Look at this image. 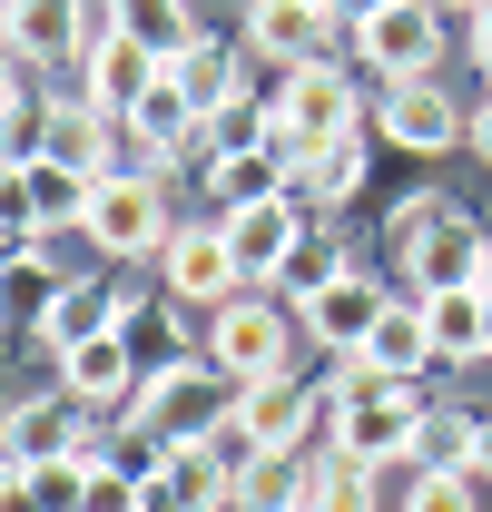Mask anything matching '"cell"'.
<instances>
[{"instance_id":"cell-1","label":"cell","mask_w":492,"mask_h":512,"mask_svg":"<svg viewBox=\"0 0 492 512\" xmlns=\"http://www.w3.org/2000/svg\"><path fill=\"white\" fill-rule=\"evenodd\" d=\"M414 434H424V394L394 384V375H374L365 355H345V375H335V394H325V444L384 473V463L414 453Z\"/></svg>"},{"instance_id":"cell-2","label":"cell","mask_w":492,"mask_h":512,"mask_svg":"<svg viewBox=\"0 0 492 512\" xmlns=\"http://www.w3.org/2000/svg\"><path fill=\"white\" fill-rule=\"evenodd\" d=\"M237 404H246L237 375H217L207 355H187V365H168V375H148L138 394H128V424L158 434V444H197V434H217Z\"/></svg>"},{"instance_id":"cell-3","label":"cell","mask_w":492,"mask_h":512,"mask_svg":"<svg viewBox=\"0 0 492 512\" xmlns=\"http://www.w3.org/2000/svg\"><path fill=\"white\" fill-rule=\"evenodd\" d=\"M404 276H414V296H433V286H483L492 276V237L453 197H414V207H404Z\"/></svg>"},{"instance_id":"cell-4","label":"cell","mask_w":492,"mask_h":512,"mask_svg":"<svg viewBox=\"0 0 492 512\" xmlns=\"http://www.w3.org/2000/svg\"><path fill=\"white\" fill-rule=\"evenodd\" d=\"M79 237H89L99 256H168L178 217H168V188H158V168H109V178L89 188V217H79Z\"/></svg>"},{"instance_id":"cell-5","label":"cell","mask_w":492,"mask_h":512,"mask_svg":"<svg viewBox=\"0 0 492 512\" xmlns=\"http://www.w3.org/2000/svg\"><path fill=\"white\" fill-rule=\"evenodd\" d=\"M266 109H276V148H286L296 168H306V158L325 148V138L365 128V109H355V79H345L335 60H306V69H286V89H276Z\"/></svg>"},{"instance_id":"cell-6","label":"cell","mask_w":492,"mask_h":512,"mask_svg":"<svg viewBox=\"0 0 492 512\" xmlns=\"http://www.w3.org/2000/svg\"><path fill=\"white\" fill-rule=\"evenodd\" d=\"M286 345H296V316L286 306H266V296H237V306H217L207 316V365L237 384H266L286 375Z\"/></svg>"},{"instance_id":"cell-7","label":"cell","mask_w":492,"mask_h":512,"mask_svg":"<svg viewBox=\"0 0 492 512\" xmlns=\"http://www.w3.org/2000/svg\"><path fill=\"white\" fill-rule=\"evenodd\" d=\"M355 60H365L384 89L433 79V60H443V10H433V0H394V10H374L365 30H355Z\"/></svg>"},{"instance_id":"cell-8","label":"cell","mask_w":492,"mask_h":512,"mask_svg":"<svg viewBox=\"0 0 492 512\" xmlns=\"http://www.w3.org/2000/svg\"><path fill=\"white\" fill-rule=\"evenodd\" d=\"M158 79H168V60H158V50H138V40H109V50H89V60H69V69H60L69 99H89L99 119H119V128L138 119V99H148Z\"/></svg>"},{"instance_id":"cell-9","label":"cell","mask_w":492,"mask_h":512,"mask_svg":"<svg viewBox=\"0 0 492 512\" xmlns=\"http://www.w3.org/2000/svg\"><path fill=\"white\" fill-rule=\"evenodd\" d=\"M158 266H168V296H178V306H207V316L246 296V276H237V256H227V227H217V217H207V227H178Z\"/></svg>"},{"instance_id":"cell-10","label":"cell","mask_w":492,"mask_h":512,"mask_svg":"<svg viewBox=\"0 0 492 512\" xmlns=\"http://www.w3.org/2000/svg\"><path fill=\"white\" fill-rule=\"evenodd\" d=\"M394 296H384V276H335V286H315L306 306V335L325 345V355H365V335H374V316H384Z\"/></svg>"},{"instance_id":"cell-11","label":"cell","mask_w":492,"mask_h":512,"mask_svg":"<svg viewBox=\"0 0 492 512\" xmlns=\"http://www.w3.org/2000/svg\"><path fill=\"white\" fill-rule=\"evenodd\" d=\"M217 227H227L237 276L256 286V276H286V256H296V237H306V207H296V197H266V207H237V217H217Z\"/></svg>"},{"instance_id":"cell-12","label":"cell","mask_w":492,"mask_h":512,"mask_svg":"<svg viewBox=\"0 0 492 512\" xmlns=\"http://www.w3.org/2000/svg\"><path fill=\"white\" fill-rule=\"evenodd\" d=\"M374 128H384L394 148H414V158H443V148L463 138V109H453V99H443L433 79H404V89H384Z\"/></svg>"},{"instance_id":"cell-13","label":"cell","mask_w":492,"mask_h":512,"mask_svg":"<svg viewBox=\"0 0 492 512\" xmlns=\"http://www.w3.org/2000/svg\"><path fill=\"white\" fill-rule=\"evenodd\" d=\"M60 384L89 404V414H99V404H128L148 375H138V355H128L119 325H109V335H89V345H69V355H60Z\"/></svg>"},{"instance_id":"cell-14","label":"cell","mask_w":492,"mask_h":512,"mask_svg":"<svg viewBox=\"0 0 492 512\" xmlns=\"http://www.w3.org/2000/svg\"><path fill=\"white\" fill-rule=\"evenodd\" d=\"M128 138H138V168H168L178 148H197V138H207V119H197V99H187L178 79H158V89L138 99V119H128Z\"/></svg>"},{"instance_id":"cell-15","label":"cell","mask_w":492,"mask_h":512,"mask_svg":"<svg viewBox=\"0 0 492 512\" xmlns=\"http://www.w3.org/2000/svg\"><path fill=\"white\" fill-rule=\"evenodd\" d=\"M365 365H374V375H394V384H414L424 365H443V355H433V325H424V296H394V306L374 316Z\"/></svg>"},{"instance_id":"cell-16","label":"cell","mask_w":492,"mask_h":512,"mask_svg":"<svg viewBox=\"0 0 492 512\" xmlns=\"http://www.w3.org/2000/svg\"><path fill=\"white\" fill-rule=\"evenodd\" d=\"M79 424H89V404H79L69 384H50V394H30L0 434H10V453H20V463H40V453H89V444H79Z\"/></svg>"},{"instance_id":"cell-17","label":"cell","mask_w":492,"mask_h":512,"mask_svg":"<svg viewBox=\"0 0 492 512\" xmlns=\"http://www.w3.org/2000/svg\"><path fill=\"white\" fill-rule=\"evenodd\" d=\"M246 50H256V60H286V69L325 60V10H296V0H256V10H246Z\"/></svg>"},{"instance_id":"cell-18","label":"cell","mask_w":492,"mask_h":512,"mask_svg":"<svg viewBox=\"0 0 492 512\" xmlns=\"http://www.w3.org/2000/svg\"><path fill=\"white\" fill-rule=\"evenodd\" d=\"M79 20H89V0H10V50L69 69L79 60Z\"/></svg>"},{"instance_id":"cell-19","label":"cell","mask_w":492,"mask_h":512,"mask_svg":"<svg viewBox=\"0 0 492 512\" xmlns=\"http://www.w3.org/2000/svg\"><path fill=\"white\" fill-rule=\"evenodd\" d=\"M306 414H315L306 375H266V384H246V404H237V424L256 434V444H276V453L306 444Z\"/></svg>"},{"instance_id":"cell-20","label":"cell","mask_w":492,"mask_h":512,"mask_svg":"<svg viewBox=\"0 0 492 512\" xmlns=\"http://www.w3.org/2000/svg\"><path fill=\"white\" fill-rule=\"evenodd\" d=\"M355 188H365V128H345V138H325V148H315L306 168L286 178V197H296L306 217H325L335 197H355Z\"/></svg>"},{"instance_id":"cell-21","label":"cell","mask_w":492,"mask_h":512,"mask_svg":"<svg viewBox=\"0 0 492 512\" xmlns=\"http://www.w3.org/2000/svg\"><path fill=\"white\" fill-rule=\"evenodd\" d=\"M286 178H296V158H286V148L207 158V197H217V217H237V207H266V197H286Z\"/></svg>"},{"instance_id":"cell-22","label":"cell","mask_w":492,"mask_h":512,"mask_svg":"<svg viewBox=\"0 0 492 512\" xmlns=\"http://www.w3.org/2000/svg\"><path fill=\"white\" fill-rule=\"evenodd\" d=\"M89 188H99V178L60 168L50 148H40V158H20V207H30V227H40V237H50V227H79V217H89Z\"/></svg>"},{"instance_id":"cell-23","label":"cell","mask_w":492,"mask_h":512,"mask_svg":"<svg viewBox=\"0 0 492 512\" xmlns=\"http://www.w3.org/2000/svg\"><path fill=\"white\" fill-rule=\"evenodd\" d=\"M119 138H128V128H119V119H99L89 99H60V109H50V158H60V168H79V178H109Z\"/></svg>"},{"instance_id":"cell-24","label":"cell","mask_w":492,"mask_h":512,"mask_svg":"<svg viewBox=\"0 0 492 512\" xmlns=\"http://www.w3.org/2000/svg\"><path fill=\"white\" fill-rule=\"evenodd\" d=\"M483 316H492V286H433V296H424L433 355H443V365H463V355H483Z\"/></svg>"},{"instance_id":"cell-25","label":"cell","mask_w":492,"mask_h":512,"mask_svg":"<svg viewBox=\"0 0 492 512\" xmlns=\"http://www.w3.org/2000/svg\"><path fill=\"white\" fill-rule=\"evenodd\" d=\"M306 503H315V512H384V473L325 444V453L306 463Z\"/></svg>"},{"instance_id":"cell-26","label":"cell","mask_w":492,"mask_h":512,"mask_svg":"<svg viewBox=\"0 0 492 512\" xmlns=\"http://www.w3.org/2000/svg\"><path fill=\"white\" fill-rule=\"evenodd\" d=\"M119 345L138 355V375H168V365H187V355H207V345H187V335H178L168 306H138V296H119Z\"/></svg>"},{"instance_id":"cell-27","label":"cell","mask_w":492,"mask_h":512,"mask_svg":"<svg viewBox=\"0 0 492 512\" xmlns=\"http://www.w3.org/2000/svg\"><path fill=\"white\" fill-rule=\"evenodd\" d=\"M168 79L197 99V119H217V109H237V99H246V60H237V50H217V40H197Z\"/></svg>"},{"instance_id":"cell-28","label":"cell","mask_w":492,"mask_h":512,"mask_svg":"<svg viewBox=\"0 0 492 512\" xmlns=\"http://www.w3.org/2000/svg\"><path fill=\"white\" fill-rule=\"evenodd\" d=\"M119 20H128V40H138V50H158V60H168V69H178L187 50L207 40L187 0H119Z\"/></svg>"},{"instance_id":"cell-29","label":"cell","mask_w":492,"mask_h":512,"mask_svg":"<svg viewBox=\"0 0 492 512\" xmlns=\"http://www.w3.org/2000/svg\"><path fill=\"white\" fill-rule=\"evenodd\" d=\"M335 276H355V256H345V237H335L325 217H306V237H296V256H286V276H276V286L306 306L315 286H335Z\"/></svg>"},{"instance_id":"cell-30","label":"cell","mask_w":492,"mask_h":512,"mask_svg":"<svg viewBox=\"0 0 492 512\" xmlns=\"http://www.w3.org/2000/svg\"><path fill=\"white\" fill-rule=\"evenodd\" d=\"M109 325H119V286H69L40 335H50V355H69V345H89V335H109Z\"/></svg>"},{"instance_id":"cell-31","label":"cell","mask_w":492,"mask_h":512,"mask_svg":"<svg viewBox=\"0 0 492 512\" xmlns=\"http://www.w3.org/2000/svg\"><path fill=\"white\" fill-rule=\"evenodd\" d=\"M69 296V276H50L40 256H20V266H0V325H50V306Z\"/></svg>"},{"instance_id":"cell-32","label":"cell","mask_w":492,"mask_h":512,"mask_svg":"<svg viewBox=\"0 0 492 512\" xmlns=\"http://www.w3.org/2000/svg\"><path fill=\"white\" fill-rule=\"evenodd\" d=\"M168 483H178L197 512H237V483L217 473V453H207V434L197 444H168Z\"/></svg>"},{"instance_id":"cell-33","label":"cell","mask_w":492,"mask_h":512,"mask_svg":"<svg viewBox=\"0 0 492 512\" xmlns=\"http://www.w3.org/2000/svg\"><path fill=\"white\" fill-rule=\"evenodd\" d=\"M473 424H483V414H424L414 463H424V473H473Z\"/></svg>"},{"instance_id":"cell-34","label":"cell","mask_w":492,"mask_h":512,"mask_svg":"<svg viewBox=\"0 0 492 512\" xmlns=\"http://www.w3.org/2000/svg\"><path fill=\"white\" fill-rule=\"evenodd\" d=\"M246 148H276V109H256V99L207 119V158H246Z\"/></svg>"},{"instance_id":"cell-35","label":"cell","mask_w":492,"mask_h":512,"mask_svg":"<svg viewBox=\"0 0 492 512\" xmlns=\"http://www.w3.org/2000/svg\"><path fill=\"white\" fill-rule=\"evenodd\" d=\"M30 493H40V512H79V493H89V453H40V463H30Z\"/></svg>"},{"instance_id":"cell-36","label":"cell","mask_w":492,"mask_h":512,"mask_svg":"<svg viewBox=\"0 0 492 512\" xmlns=\"http://www.w3.org/2000/svg\"><path fill=\"white\" fill-rule=\"evenodd\" d=\"M404 512H473V473H414Z\"/></svg>"},{"instance_id":"cell-37","label":"cell","mask_w":492,"mask_h":512,"mask_svg":"<svg viewBox=\"0 0 492 512\" xmlns=\"http://www.w3.org/2000/svg\"><path fill=\"white\" fill-rule=\"evenodd\" d=\"M138 512H197V503H187L178 483H168V473H158V483H148V493H138Z\"/></svg>"},{"instance_id":"cell-38","label":"cell","mask_w":492,"mask_h":512,"mask_svg":"<svg viewBox=\"0 0 492 512\" xmlns=\"http://www.w3.org/2000/svg\"><path fill=\"white\" fill-rule=\"evenodd\" d=\"M463 50H473V60L492 69V10H473V20H463Z\"/></svg>"},{"instance_id":"cell-39","label":"cell","mask_w":492,"mask_h":512,"mask_svg":"<svg viewBox=\"0 0 492 512\" xmlns=\"http://www.w3.org/2000/svg\"><path fill=\"white\" fill-rule=\"evenodd\" d=\"M473 483H492V414L473 424Z\"/></svg>"},{"instance_id":"cell-40","label":"cell","mask_w":492,"mask_h":512,"mask_svg":"<svg viewBox=\"0 0 492 512\" xmlns=\"http://www.w3.org/2000/svg\"><path fill=\"white\" fill-rule=\"evenodd\" d=\"M374 10H394V0H335V20H345V30H365Z\"/></svg>"},{"instance_id":"cell-41","label":"cell","mask_w":492,"mask_h":512,"mask_svg":"<svg viewBox=\"0 0 492 512\" xmlns=\"http://www.w3.org/2000/svg\"><path fill=\"white\" fill-rule=\"evenodd\" d=\"M20 99V50H0V109Z\"/></svg>"},{"instance_id":"cell-42","label":"cell","mask_w":492,"mask_h":512,"mask_svg":"<svg viewBox=\"0 0 492 512\" xmlns=\"http://www.w3.org/2000/svg\"><path fill=\"white\" fill-rule=\"evenodd\" d=\"M473 148H483V158H492V99H483V109H473Z\"/></svg>"},{"instance_id":"cell-43","label":"cell","mask_w":492,"mask_h":512,"mask_svg":"<svg viewBox=\"0 0 492 512\" xmlns=\"http://www.w3.org/2000/svg\"><path fill=\"white\" fill-rule=\"evenodd\" d=\"M433 10H443V20H453V10H463V20H473V10H492V0H433Z\"/></svg>"},{"instance_id":"cell-44","label":"cell","mask_w":492,"mask_h":512,"mask_svg":"<svg viewBox=\"0 0 492 512\" xmlns=\"http://www.w3.org/2000/svg\"><path fill=\"white\" fill-rule=\"evenodd\" d=\"M296 10H325V20H335V0H296Z\"/></svg>"},{"instance_id":"cell-45","label":"cell","mask_w":492,"mask_h":512,"mask_svg":"<svg viewBox=\"0 0 492 512\" xmlns=\"http://www.w3.org/2000/svg\"><path fill=\"white\" fill-rule=\"evenodd\" d=\"M483 355H492V316H483Z\"/></svg>"},{"instance_id":"cell-46","label":"cell","mask_w":492,"mask_h":512,"mask_svg":"<svg viewBox=\"0 0 492 512\" xmlns=\"http://www.w3.org/2000/svg\"><path fill=\"white\" fill-rule=\"evenodd\" d=\"M286 512H315V503H286Z\"/></svg>"},{"instance_id":"cell-47","label":"cell","mask_w":492,"mask_h":512,"mask_svg":"<svg viewBox=\"0 0 492 512\" xmlns=\"http://www.w3.org/2000/svg\"><path fill=\"white\" fill-rule=\"evenodd\" d=\"M483 286H492V276H483Z\"/></svg>"}]
</instances>
